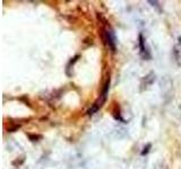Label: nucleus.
<instances>
[{
	"mask_svg": "<svg viewBox=\"0 0 181 169\" xmlns=\"http://www.w3.org/2000/svg\"><path fill=\"white\" fill-rule=\"evenodd\" d=\"M103 38H104V42L107 43V45L112 51H116V36H114L112 30H110V28H104Z\"/></svg>",
	"mask_w": 181,
	"mask_h": 169,
	"instance_id": "obj_1",
	"label": "nucleus"
},
{
	"mask_svg": "<svg viewBox=\"0 0 181 169\" xmlns=\"http://www.w3.org/2000/svg\"><path fill=\"white\" fill-rule=\"evenodd\" d=\"M138 41H139V50H140V55L144 60H150L151 59V53L148 47L146 46V42H145V38L143 37L142 34H139L138 36Z\"/></svg>",
	"mask_w": 181,
	"mask_h": 169,
	"instance_id": "obj_2",
	"label": "nucleus"
},
{
	"mask_svg": "<svg viewBox=\"0 0 181 169\" xmlns=\"http://www.w3.org/2000/svg\"><path fill=\"white\" fill-rule=\"evenodd\" d=\"M150 148H151V144H147L146 148H144V150L142 151V155L144 156V155H146L147 152H148V150H150Z\"/></svg>",
	"mask_w": 181,
	"mask_h": 169,
	"instance_id": "obj_3",
	"label": "nucleus"
}]
</instances>
